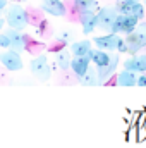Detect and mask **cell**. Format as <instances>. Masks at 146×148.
I'll use <instances>...</instances> for the list:
<instances>
[{"instance_id":"1","label":"cell","mask_w":146,"mask_h":148,"mask_svg":"<svg viewBox=\"0 0 146 148\" xmlns=\"http://www.w3.org/2000/svg\"><path fill=\"white\" fill-rule=\"evenodd\" d=\"M24 43H26V33H23V31L9 28L7 31L0 33V47L2 48L16 50V52L21 53L24 50Z\"/></svg>"},{"instance_id":"2","label":"cell","mask_w":146,"mask_h":148,"mask_svg":"<svg viewBox=\"0 0 146 148\" xmlns=\"http://www.w3.org/2000/svg\"><path fill=\"white\" fill-rule=\"evenodd\" d=\"M7 24L9 28H14L17 31H24L28 26V16H26V9L21 3H12L7 5Z\"/></svg>"},{"instance_id":"3","label":"cell","mask_w":146,"mask_h":148,"mask_svg":"<svg viewBox=\"0 0 146 148\" xmlns=\"http://www.w3.org/2000/svg\"><path fill=\"white\" fill-rule=\"evenodd\" d=\"M126 45H127V52L136 55L141 48L146 47V23H138V26L134 28V31H131L126 36Z\"/></svg>"},{"instance_id":"4","label":"cell","mask_w":146,"mask_h":148,"mask_svg":"<svg viewBox=\"0 0 146 148\" xmlns=\"http://www.w3.org/2000/svg\"><path fill=\"white\" fill-rule=\"evenodd\" d=\"M29 69L33 76L40 79V81H48L50 76H52V69H50V64H48V59L45 53H40L36 55L31 62H29Z\"/></svg>"},{"instance_id":"5","label":"cell","mask_w":146,"mask_h":148,"mask_svg":"<svg viewBox=\"0 0 146 148\" xmlns=\"http://www.w3.org/2000/svg\"><path fill=\"white\" fill-rule=\"evenodd\" d=\"M117 16H119V12H117L115 7H102L96 12V28H100V29L110 33Z\"/></svg>"},{"instance_id":"6","label":"cell","mask_w":146,"mask_h":148,"mask_svg":"<svg viewBox=\"0 0 146 148\" xmlns=\"http://www.w3.org/2000/svg\"><path fill=\"white\" fill-rule=\"evenodd\" d=\"M138 19L132 17V16H122L119 14L115 17V23L112 26V31L110 33H117V35H129L131 31H134V28L138 26Z\"/></svg>"},{"instance_id":"7","label":"cell","mask_w":146,"mask_h":148,"mask_svg":"<svg viewBox=\"0 0 146 148\" xmlns=\"http://www.w3.org/2000/svg\"><path fill=\"white\" fill-rule=\"evenodd\" d=\"M0 64L7 71H21L23 69V59L21 53L16 50H5L0 53Z\"/></svg>"},{"instance_id":"8","label":"cell","mask_w":146,"mask_h":148,"mask_svg":"<svg viewBox=\"0 0 146 148\" xmlns=\"http://www.w3.org/2000/svg\"><path fill=\"white\" fill-rule=\"evenodd\" d=\"M119 14L122 16H132L136 17L138 21H141L145 17V5L139 3V2H134V3H124V2H119V5L115 7Z\"/></svg>"},{"instance_id":"9","label":"cell","mask_w":146,"mask_h":148,"mask_svg":"<svg viewBox=\"0 0 146 148\" xmlns=\"http://www.w3.org/2000/svg\"><path fill=\"white\" fill-rule=\"evenodd\" d=\"M119 62H120L119 55L113 53V55H110L108 64H105L103 67H96V73H98V84H105V83L108 81V77L113 76L115 69H117V66H119Z\"/></svg>"},{"instance_id":"10","label":"cell","mask_w":146,"mask_h":148,"mask_svg":"<svg viewBox=\"0 0 146 148\" xmlns=\"http://www.w3.org/2000/svg\"><path fill=\"white\" fill-rule=\"evenodd\" d=\"M120 36L117 33H107L105 36H95L93 38V43L100 48V50H105V52H113L117 50V43H119Z\"/></svg>"},{"instance_id":"11","label":"cell","mask_w":146,"mask_h":148,"mask_svg":"<svg viewBox=\"0 0 146 148\" xmlns=\"http://www.w3.org/2000/svg\"><path fill=\"white\" fill-rule=\"evenodd\" d=\"M41 10L55 17H62L67 14V9L62 0H41Z\"/></svg>"},{"instance_id":"12","label":"cell","mask_w":146,"mask_h":148,"mask_svg":"<svg viewBox=\"0 0 146 148\" xmlns=\"http://www.w3.org/2000/svg\"><path fill=\"white\" fill-rule=\"evenodd\" d=\"M79 23L83 26V33L84 35H91L96 29V12L95 10L79 12Z\"/></svg>"},{"instance_id":"13","label":"cell","mask_w":146,"mask_h":148,"mask_svg":"<svg viewBox=\"0 0 146 148\" xmlns=\"http://www.w3.org/2000/svg\"><path fill=\"white\" fill-rule=\"evenodd\" d=\"M93 43L89 40H79V41H71V47H69V52L72 57H89V52H91V47Z\"/></svg>"},{"instance_id":"14","label":"cell","mask_w":146,"mask_h":148,"mask_svg":"<svg viewBox=\"0 0 146 148\" xmlns=\"http://www.w3.org/2000/svg\"><path fill=\"white\" fill-rule=\"evenodd\" d=\"M124 69L132 71V73H136V74L146 73V55H138V53H136L134 57L127 59V60L124 62Z\"/></svg>"},{"instance_id":"15","label":"cell","mask_w":146,"mask_h":148,"mask_svg":"<svg viewBox=\"0 0 146 148\" xmlns=\"http://www.w3.org/2000/svg\"><path fill=\"white\" fill-rule=\"evenodd\" d=\"M89 64H91L89 57H72V59H71V69H72V73L76 74L77 77H81L83 74L88 71Z\"/></svg>"},{"instance_id":"16","label":"cell","mask_w":146,"mask_h":148,"mask_svg":"<svg viewBox=\"0 0 146 148\" xmlns=\"http://www.w3.org/2000/svg\"><path fill=\"white\" fill-rule=\"evenodd\" d=\"M117 79H115V83L119 84V86H136V83H138V74L132 73V71H127V69H124L122 73H119L115 76Z\"/></svg>"},{"instance_id":"17","label":"cell","mask_w":146,"mask_h":148,"mask_svg":"<svg viewBox=\"0 0 146 148\" xmlns=\"http://www.w3.org/2000/svg\"><path fill=\"white\" fill-rule=\"evenodd\" d=\"M89 60H91V64H95V67H103L105 64H108L110 60V53L108 52H105V50H93L91 48V52H89Z\"/></svg>"},{"instance_id":"18","label":"cell","mask_w":146,"mask_h":148,"mask_svg":"<svg viewBox=\"0 0 146 148\" xmlns=\"http://www.w3.org/2000/svg\"><path fill=\"white\" fill-rule=\"evenodd\" d=\"M77 79H79V83L84 84V86H96V84H98V73H96V67L89 66L88 71L83 74L81 77H77Z\"/></svg>"},{"instance_id":"19","label":"cell","mask_w":146,"mask_h":148,"mask_svg":"<svg viewBox=\"0 0 146 148\" xmlns=\"http://www.w3.org/2000/svg\"><path fill=\"white\" fill-rule=\"evenodd\" d=\"M46 47L43 45V43H40V41H35L31 35H26V43H24V50L28 52V53H31V55H40L43 50H45Z\"/></svg>"},{"instance_id":"20","label":"cell","mask_w":146,"mask_h":148,"mask_svg":"<svg viewBox=\"0 0 146 148\" xmlns=\"http://www.w3.org/2000/svg\"><path fill=\"white\" fill-rule=\"evenodd\" d=\"M71 59H72V55H71V52H69V50H60V52H57L55 64H57V67H59V69L67 71V69L71 67Z\"/></svg>"},{"instance_id":"21","label":"cell","mask_w":146,"mask_h":148,"mask_svg":"<svg viewBox=\"0 0 146 148\" xmlns=\"http://www.w3.org/2000/svg\"><path fill=\"white\" fill-rule=\"evenodd\" d=\"M98 5L96 0H74V7L79 10V12H84V10H95Z\"/></svg>"},{"instance_id":"22","label":"cell","mask_w":146,"mask_h":148,"mask_svg":"<svg viewBox=\"0 0 146 148\" xmlns=\"http://www.w3.org/2000/svg\"><path fill=\"white\" fill-rule=\"evenodd\" d=\"M26 16H28V24H33V26H36V24H40L43 21V14L35 7H29L26 10Z\"/></svg>"},{"instance_id":"23","label":"cell","mask_w":146,"mask_h":148,"mask_svg":"<svg viewBox=\"0 0 146 148\" xmlns=\"http://www.w3.org/2000/svg\"><path fill=\"white\" fill-rule=\"evenodd\" d=\"M36 33H38V36H41V38H52L53 36V31H52V26L48 24V21H41L40 24H36Z\"/></svg>"},{"instance_id":"24","label":"cell","mask_w":146,"mask_h":148,"mask_svg":"<svg viewBox=\"0 0 146 148\" xmlns=\"http://www.w3.org/2000/svg\"><path fill=\"white\" fill-rule=\"evenodd\" d=\"M67 47V43H64V41H60L59 38L55 36V40L52 41V43H48V52H53V53H57V52H60V50H64Z\"/></svg>"},{"instance_id":"25","label":"cell","mask_w":146,"mask_h":148,"mask_svg":"<svg viewBox=\"0 0 146 148\" xmlns=\"http://www.w3.org/2000/svg\"><path fill=\"white\" fill-rule=\"evenodd\" d=\"M57 38H59L60 41H64V43H67V45H69V43L74 40V33H72V31H67V29H64V31H60V35H59Z\"/></svg>"},{"instance_id":"26","label":"cell","mask_w":146,"mask_h":148,"mask_svg":"<svg viewBox=\"0 0 146 148\" xmlns=\"http://www.w3.org/2000/svg\"><path fill=\"white\" fill-rule=\"evenodd\" d=\"M117 52H119V53H126V52H127V45H126V41H124L122 36H120L119 43H117Z\"/></svg>"},{"instance_id":"27","label":"cell","mask_w":146,"mask_h":148,"mask_svg":"<svg viewBox=\"0 0 146 148\" xmlns=\"http://www.w3.org/2000/svg\"><path fill=\"white\" fill-rule=\"evenodd\" d=\"M138 86H146V74L143 73L141 76H138V83H136Z\"/></svg>"},{"instance_id":"28","label":"cell","mask_w":146,"mask_h":148,"mask_svg":"<svg viewBox=\"0 0 146 148\" xmlns=\"http://www.w3.org/2000/svg\"><path fill=\"white\" fill-rule=\"evenodd\" d=\"M7 9V0H0V14Z\"/></svg>"},{"instance_id":"29","label":"cell","mask_w":146,"mask_h":148,"mask_svg":"<svg viewBox=\"0 0 146 148\" xmlns=\"http://www.w3.org/2000/svg\"><path fill=\"white\" fill-rule=\"evenodd\" d=\"M119 2H124V3H134V2H139V0H119Z\"/></svg>"},{"instance_id":"30","label":"cell","mask_w":146,"mask_h":148,"mask_svg":"<svg viewBox=\"0 0 146 148\" xmlns=\"http://www.w3.org/2000/svg\"><path fill=\"white\" fill-rule=\"evenodd\" d=\"M3 24H5V21H3V19H0V29L3 28Z\"/></svg>"},{"instance_id":"31","label":"cell","mask_w":146,"mask_h":148,"mask_svg":"<svg viewBox=\"0 0 146 148\" xmlns=\"http://www.w3.org/2000/svg\"><path fill=\"white\" fill-rule=\"evenodd\" d=\"M12 2H17V3H21V2H24V0H12Z\"/></svg>"},{"instance_id":"32","label":"cell","mask_w":146,"mask_h":148,"mask_svg":"<svg viewBox=\"0 0 146 148\" xmlns=\"http://www.w3.org/2000/svg\"><path fill=\"white\" fill-rule=\"evenodd\" d=\"M145 9H146V0H145Z\"/></svg>"},{"instance_id":"33","label":"cell","mask_w":146,"mask_h":148,"mask_svg":"<svg viewBox=\"0 0 146 148\" xmlns=\"http://www.w3.org/2000/svg\"><path fill=\"white\" fill-rule=\"evenodd\" d=\"M62 2H64V0H62Z\"/></svg>"}]
</instances>
